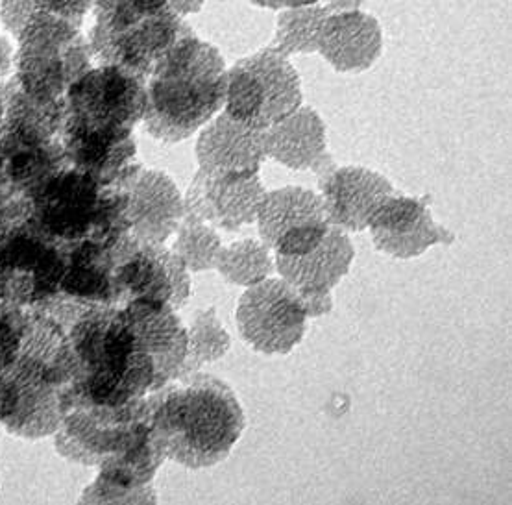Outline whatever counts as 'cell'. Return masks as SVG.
Returning a JSON list of instances; mask_svg holds the SVG:
<instances>
[{
  "label": "cell",
  "mask_w": 512,
  "mask_h": 505,
  "mask_svg": "<svg viewBox=\"0 0 512 505\" xmlns=\"http://www.w3.org/2000/svg\"><path fill=\"white\" fill-rule=\"evenodd\" d=\"M150 422L167 461L211 469L241 441L246 417L232 385L196 370L147 396Z\"/></svg>",
  "instance_id": "6da1fadb"
},
{
  "label": "cell",
  "mask_w": 512,
  "mask_h": 505,
  "mask_svg": "<svg viewBox=\"0 0 512 505\" xmlns=\"http://www.w3.org/2000/svg\"><path fill=\"white\" fill-rule=\"evenodd\" d=\"M76 370L67 330L30 311L21 348L0 376V432L26 441L52 439L61 426V391L73 385Z\"/></svg>",
  "instance_id": "7a4b0ae2"
},
{
  "label": "cell",
  "mask_w": 512,
  "mask_h": 505,
  "mask_svg": "<svg viewBox=\"0 0 512 505\" xmlns=\"http://www.w3.org/2000/svg\"><path fill=\"white\" fill-rule=\"evenodd\" d=\"M228 65L220 50L187 32L159 60L147 80L143 128L165 145L196 136L224 110Z\"/></svg>",
  "instance_id": "3957f363"
},
{
  "label": "cell",
  "mask_w": 512,
  "mask_h": 505,
  "mask_svg": "<svg viewBox=\"0 0 512 505\" xmlns=\"http://www.w3.org/2000/svg\"><path fill=\"white\" fill-rule=\"evenodd\" d=\"M76 378L67 389L98 406H126L152 393L156 367L121 308L82 311L67 328Z\"/></svg>",
  "instance_id": "277c9868"
},
{
  "label": "cell",
  "mask_w": 512,
  "mask_h": 505,
  "mask_svg": "<svg viewBox=\"0 0 512 505\" xmlns=\"http://www.w3.org/2000/svg\"><path fill=\"white\" fill-rule=\"evenodd\" d=\"M28 202L30 219L61 245L113 247L130 235L128 193L73 167L52 176Z\"/></svg>",
  "instance_id": "5b68a950"
},
{
  "label": "cell",
  "mask_w": 512,
  "mask_h": 505,
  "mask_svg": "<svg viewBox=\"0 0 512 505\" xmlns=\"http://www.w3.org/2000/svg\"><path fill=\"white\" fill-rule=\"evenodd\" d=\"M4 115L0 123V165L13 189L30 200L41 185L69 167L61 130L65 100L45 102L25 93L10 76L0 82Z\"/></svg>",
  "instance_id": "8992f818"
},
{
  "label": "cell",
  "mask_w": 512,
  "mask_h": 505,
  "mask_svg": "<svg viewBox=\"0 0 512 505\" xmlns=\"http://www.w3.org/2000/svg\"><path fill=\"white\" fill-rule=\"evenodd\" d=\"M15 41L12 76L37 100H65L74 82L95 65L82 26L49 13H34Z\"/></svg>",
  "instance_id": "52a82bcc"
},
{
  "label": "cell",
  "mask_w": 512,
  "mask_h": 505,
  "mask_svg": "<svg viewBox=\"0 0 512 505\" xmlns=\"http://www.w3.org/2000/svg\"><path fill=\"white\" fill-rule=\"evenodd\" d=\"M60 411V430L52 435L54 450L69 463L91 469L128 450L152 428L147 396L126 406L106 407L63 389Z\"/></svg>",
  "instance_id": "ba28073f"
},
{
  "label": "cell",
  "mask_w": 512,
  "mask_h": 505,
  "mask_svg": "<svg viewBox=\"0 0 512 505\" xmlns=\"http://www.w3.org/2000/svg\"><path fill=\"white\" fill-rule=\"evenodd\" d=\"M302 104L300 74L278 50L265 47L228 67L224 111L235 121L267 130Z\"/></svg>",
  "instance_id": "9c48e42d"
},
{
  "label": "cell",
  "mask_w": 512,
  "mask_h": 505,
  "mask_svg": "<svg viewBox=\"0 0 512 505\" xmlns=\"http://www.w3.org/2000/svg\"><path fill=\"white\" fill-rule=\"evenodd\" d=\"M93 17L87 39L95 63L117 65L145 80L172 45L191 32L183 17L172 10L141 17H111L104 13H93Z\"/></svg>",
  "instance_id": "30bf717a"
},
{
  "label": "cell",
  "mask_w": 512,
  "mask_h": 505,
  "mask_svg": "<svg viewBox=\"0 0 512 505\" xmlns=\"http://www.w3.org/2000/svg\"><path fill=\"white\" fill-rule=\"evenodd\" d=\"M0 265L10 278L15 306L43 311L60 300L65 245L30 217L0 234Z\"/></svg>",
  "instance_id": "8fae6325"
},
{
  "label": "cell",
  "mask_w": 512,
  "mask_h": 505,
  "mask_svg": "<svg viewBox=\"0 0 512 505\" xmlns=\"http://www.w3.org/2000/svg\"><path fill=\"white\" fill-rule=\"evenodd\" d=\"M237 330L263 356H287L304 341L309 317L298 289L280 276L246 287L235 309Z\"/></svg>",
  "instance_id": "7c38bea8"
},
{
  "label": "cell",
  "mask_w": 512,
  "mask_h": 505,
  "mask_svg": "<svg viewBox=\"0 0 512 505\" xmlns=\"http://www.w3.org/2000/svg\"><path fill=\"white\" fill-rule=\"evenodd\" d=\"M191 274L169 245L141 243L128 235L121 241L115 269L119 304L163 302L180 313L195 293Z\"/></svg>",
  "instance_id": "4fadbf2b"
},
{
  "label": "cell",
  "mask_w": 512,
  "mask_h": 505,
  "mask_svg": "<svg viewBox=\"0 0 512 505\" xmlns=\"http://www.w3.org/2000/svg\"><path fill=\"white\" fill-rule=\"evenodd\" d=\"M65 106L87 123L135 130L147 110V80L117 65L95 63L67 91Z\"/></svg>",
  "instance_id": "5bb4252c"
},
{
  "label": "cell",
  "mask_w": 512,
  "mask_h": 505,
  "mask_svg": "<svg viewBox=\"0 0 512 505\" xmlns=\"http://www.w3.org/2000/svg\"><path fill=\"white\" fill-rule=\"evenodd\" d=\"M61 143L69 167L124 191L145 167L139 160L134 130L87 123L67 113Z\"/></svg>",
  "instance_id": "9a60e30c"
},
{
  "label": "cell",
  "mask_w": 512,
  "mask_h": 505,
  "mask_svg": "<svg viewBox=\"0 0 512 505\" xmlns=\"http://www.w3.org/2000/svg\"><path fill=\"white\" fill-rule=\"evenodd\" d=\"M267 195L259 171L204 173L196 171L183 193L185 213L222 232H237L256 224L257 211Z\"/></svg>",
  "instance_id": "2e32d148"
},
{
  "label": "cell",
  "mask_w": 512,
  "mask_h": 505,
  "mask_svg": "<svg viewBox=\"0 0 512 505\" xmlns=\"http://www.w3.org/2000/svg\"><path fill=\"white\" fill-rule=\"evenodd\" d=\"M427 197H409L394 191L368 221L372 243L396 259L420 258L429 248L453 245L455 234L433 219Z\"/></svg>",
  "instance_id": "e0dca14e"
},
{
  "label": "cell",
  "mask_w": 512,
  "mask_h": 505,
  "mask_svg": "<svg viewBox=\"0 0 512 505\" xmlns=\"http://www.w3.org/2000/svg\"><path fill=\"white\" fill-rule=\"evenodd\" d=\"M317 176L328 219L346 234L365 232L374 211L396 191L387 176L363 165H337L333 161Z\"/></svg>",
  "instance_id": "ac0fdd59"
},
{
  "label": "cell",
  "mask_w": 512,
  "mask_h": 505,
  "mask_svg": "<svg viewBox=\"0 0 512 505\" xmlns=\"http://www.w3.org/2000/svg\"><path fill=\"white\" fill-rule=\"evenodd\" d=\"M126 193L130 235L141 243L167 245L185 217L182 189L174 178L143 167Z\"/></svg>",
  "instance_id": "d6986e66"
},
{
  "label": "cell",
  "mask_w": 512,
  "mask_h": 505,
  "mask_svg": "<svg viewBox=\"0 0 512 505\" xmlns=\"http://www.w3.org/2000/svg\"><path fill=\"white\" fill-rule=\"evenodd\" d=\"M141 345L156 367L152 393L176 380L187 358V328L178 311L163 302L135 300L121 306Z\"/></svg>",
  "instance_id": "ffe728a7"
},
{
  "label": "cell",
  "mask_w": 512,
  "mask_h": 505,
  "mask_svg": "<svg viewBox=\"0 0 512 505\" xmlns=\"http://www.w3.org/2000/svg\"><path fill=\"white\" fill-rule=\"evenodd\" d=\"M119 247L121 241L113 247L93 241L65 245L60 300L82 309L100 306L121 308L115 284Z\"/></svg>",
  "instance_id": "44dd1931"
},
{
  "label": "cell",
  "mask_w": 512,
  "mask_h": 505,
  "mask_svg": "<svg viewBox=\"0 0 512 505\" xmlns=\"http://www.w3.org/2000/svg\"><path fill=\"white\" fill-rule=\"evenodd\" d=\"M383 49L378 19L361 10L331 13L318 32L317 52L337 73H365L378 63Z\"/></svg>",
  "instance_id": "7402d4cb"
},
{
  "label": "cell",
  "mask_w": 512,
  "mask_h": 505,
  "mask_svg": "<svg viewBox=\"0 0 512 505\" xmlns=\"http://www.w3.org/2000/svg\"><path fill=\"white\" fill-rule=\"evenodd\" d=\"M196 136V163L204 173L261 171L267 160L265 130L239 123L224 110Z\"/></svg>",
  "instance_id": "603a6c76"
},
{
  "label": "cell",
  "mask_w": 512,
  "mask_h": 505,
  "mask_svg": "<svg viewBox=\"0 0 512 505\" xmlns=\"http://www.w3.org/2000/svg\"><path fill=\"white\" fill-rule=\"evenodd\" d=\"M265 154L291 171L317 174L331 163L328 130L322 117L311 106L298 110L265 130Z\"/></svg>",
  "instance_id": "cb8c5ba5"
},
{
  "label": "cell",
  "mask_w": 512,
  "mask_h": 505,
  "mask_svg": "<svg viewBox=\"0 0 512 505\" xmlns=\"http://www.w3.org/2000/svg\"><path fill=\"white\" fill-rule=\"evenodd\" d=\"M354 259L355 247L350 234L333 224L324 241L304 256L285 258L274 254L280 278L296 287L302 295L333 293L352 269Z\"/></svg>",
  "instance_id": "d4e9b609"
},
{
  "label": "cell",
  "mask_w": 512,
  "mask_h": 505,
  "mask_svg": "<svg viewBox=\"0 0 512 505\" xmlns=\"http://www.w3.org/2000/svg\"><path fill=\"white\" fill-rule=\"evenodd\" d=\"M328 213L317 191L302 185H287L267 191L256 224L259 239L272 250L281 237L298 228L328 224Z\"/></svg>",
  "instance_id": "484cf974"
},
{
  "label": "cell",
  "mask_w": 512,
  "mask_h": 505,
  "mask_svg": "<svg viewBox=\"0 0 512 505\" xmlns=\"http://www.w3.org/2000/svg\"><path fill=\"white\" fill-rule=\"evenodd\" d=\"M183 322L187 328V358L180 376L202 370L230 352L232 337L220 321L217 308L195 309Z\"/></svg>",
  "instance_id": "4316f807"
},
{
  "label": "cell",
  "mask_w": 512,
  "mask_h": 505,
  "mask_svg": "<svg viewBox=\"0 0 512 505\" xmlns=\"http://www.w3.org/2000/svg\"><path fill=\"white\" fill-rule=\"evenodd\" d=\"M215 271L237 287H252L276 274L274 252L261 239H241L220 250Z\"/></svg>",
  "instance_id": "83f0119b"
},
{
  "label": "cell",
  "mask_w": 512,
  "mask_h": 505,
  "mask_svg": "<svg viewBox=\"0 0 512 505\" xmlns=\"http://www.w3.org/2000/svg\"><path fill=\"white\" fill-rule=\"evenodd\" d=\"M328 15L331 13L324 2L280 10L270 47L287 58L317 52L318 32Z\"/></svg>",
  "instance_id": "f1b7e54d"
},
{
  "label": "cell",
  "mask_w": 512,
  "mask_h": 505,
  "mask_svg": "<svg viewBox=\"0 0 512 505\" xmlns=\"http://www.w3.org/2000/svg\"><path fill=\"white\" fill-rule=\"evenodd\" d=\"M167 245L193 274L215 271L220 250L224 247L217 228L189 213H185Z\"/></svg>",
  "instance_id": "f546056e"
},
{
  "label": "cell",
  "mask_w": 512,
  "mask_h": 505,
  "mask_svg": "<svg viewBox=\"0 0 512 505\" xmlns=\"http://www.w3.org/2000/svg\"><path fill=\"white\" fill-rule=\"evenodd\" d=\"M95 0H0V21L13 37L34 13H49L76 26L84 25Z\"/></svg>",
  "instance_id": "4dcf8cb0"
},
{
  "label": "cell",
  "mask_w": 512,
  "mask_h": 505,
  "mask_svg": "<svg viewBox=\"0 0 512 505\" xmlns=\"http://www.w3.org/2000/svg\"><path fill=\"white\" fill-rule=\"evenodd\" d=\"M78 504H159V494L156 483H148L143 487H126L97 474V478L86 485V489L80 494Z\"/></svg>",
  "instance_id": "1f68e13d"
},
{
  "label": "cell",
  "mask_w": 512,
  "mask_h": 505,
  "mask_svg": "<svg viewBox=\"0 0 512 505\" xmlns=\"http://www.w3.org/2000/svg\"><path fill=\"white\" fill-rule=\"evenodd\" d=\"M28 309L2 304L0 306V376L12 363L25 335Z\"/></svg>",
  "instance_id": "d6a6232c"
},
{
  "label": "cell",
  "mask_w": 512,
  "mask_h": 505,
  "mask_svg": "<svg viewBox=\"0 0 512 505\" xmlns=\"http://www.w3.org/2000/svg\"><path fill=\"white\" fill-rule=\"evenodd\" d=\"M28 217H30V202L13 189V185L6 178L4 169L0 165V234H4L17 222L25 221Z\"/></svg>",
  "instance_id": "836d02e7"
},
{
  "label": "cell",
  "mask_w": 512,
  "mask_h": 505,
  "mask_svg": "<svg viewBox=\"0 0 512 505\" xmlns=\"http://www.w3.org/2000/svg\"><path fill=\"white\" fill-rule=\"evenodd\" d=\"M171 0H95L93 12L111 17H141L152 13L171 10Z\"/></svg>",
  "instance_id": "e575fe53"
},
{
  "label": "cell",
  "mask_w": 512,
  "mask_h": 505,
  "mask_svg": "<svg viewBox=\"0 0 512 505\" xmlns=\"http://www.w3.org/2000/svg\"><path fill=\"white\" fill-rule=\"evenodd\" d=\"M302 302H304V308L309 319H318V317H324V315L333 311V295L331 293L302 295Z\"/></svg>",
  "instance_id": "d590c367"
},
{
  "label": "cell",
  "mask_w": 512,
  "mask_h": 505,
  "mask_svg": "<svg viewBox=\"0 0 512 505\" xmlns=\"http://www.w3.org/2000/svg\"><path fill=\"white\" fill-rule=\"evenodd\" d=\"M13 52L15 49H13L12 43L0 34V82L12 76Z\"/></svg>",
  "instance_id": "8d00e7d4"
},
{
  "label": "cell",
  "mask_w": 512,
  "mask_h": 505,
  "mask_svg": "<svg viewBox=\"0 0 512 505\" xmlns=\"http://www.w3.org/2000/svg\"><path fill=\"white\" fill-rule=\"evenodd\" d=\"M254 6L269 8V10H285V8H296V6H305V4H315L322 0H248Z\"/></svg>",
  "instance_id": "74e56055"
},
{
  "label": "cell",
  "mask_w": 512,
  "mask_h": 505,
  "mask_svg": "<svg viewBox=\"0 0 512 505\" xmlns=\"http://www.w3.org/2000/svg\"><path fill=\"white\" fill-rule=\"evenodd\" d=\"M204 4H206V0H171L169 8L180 17H189L193 13L200 12L204 8Z\"/></svg>",
  "instance_id": "f35d334b"
},
{
  "label": "cell",
  "mask_w": 512,
  "mask_h": 505,
  "mask_svg": "<svg viewBox=\"0 0 512 505\" xmlns=\"http://www.w3.org/2000/svg\"><path fill=\"white\" fill-rule=\"evenodd\" d=\"M2 304H13L12 302V285H10V278L8 274L2 269L0 265V306ZM15 306V304H13Z\"/></svg>",
  "instance_id": "ab89813d"
},
{
  "label": "cell",
  "mask_w": 512,
  "mask_h": 505,
  "mask_svg": "<svg viewBox=\"0 0 512 505\" xmlns=\"http://www.w3.org/2000/svg\"><path fill=\"white\" fill-rule=\"evenodd\" d=\"M2 115H4V102H2V93H0V123H2Z\"/></svg>",
  "instance_id": "60d3db41"
}]
</instances>
